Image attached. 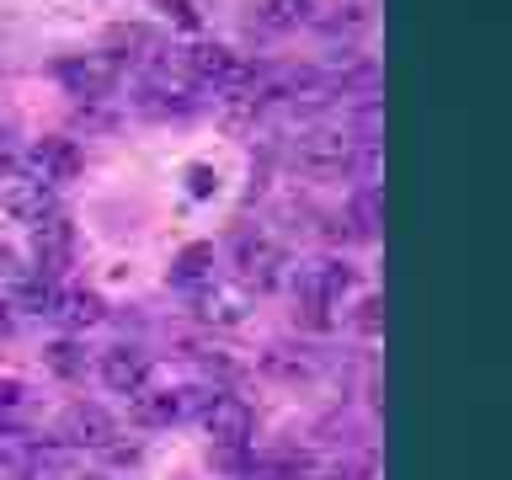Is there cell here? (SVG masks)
Listing matches in <instances>:
<instances>
[{
    "mask_svg": "<svg viewBox=\"0 0 512 480\" xmlns=\"http://www.w3.org/2000/svg\"><path fill=\"white\" fill-rule=\"evenodd\" d=\"M64 438H70V443H86V448H112V438H118V422H112L102 406H70V411H64Z\"/></svg>",
    "mask_w": 512,
    "mask_h": 480,
    "instance_id": "obj_6",
    "label": "cell"
},
{
    "mask_svg": "<svg viewBox=\"0 0 512 480\" xmlns=\"http://www.w3.org/2000/svg\"><path fill=\"white\" fill-rule=\"evenodd\" d=\"M352 224H358L363 240L379 230V198H374V192H358V198H352Z\"/></svg>",
    "mask_w": 512,
    "mask_h": 480,
    "instance_id": "obj_16",
    "label": "cell"
},
{
    "mask_svg": "<svg viewBox=\"0 0 512 480\" xmlns=\"http://www.w3.org/2000/svg\"><path fill=\"white\" fill-rule=\"evenodd\" d=\"M16 400H22V384H16V379H0V406H16Z\"/></svg>",
    "mask_w": 512,
    "mask_h": 480,
    "instance_id": "obj_21",
    "label": "cell"
},
{
    "mask_svg": "<svg viewBox=\"0 0 512 480\" xmlns=\"http://www.w3.org/2000/svg\"><path fill=\"white\" fill-rule=\"evenodd\" d=\"M358 331H363V336H379V331H384V299H379V294H368V299H363Z\"/></svg>",
    "mask_w": 512,
    "mask_h": 480,
    "instance_id": "obj_17",
    "label": "cell"
},
{
    "mask_svg": "<svg viewBox=\"0 0 512 480\" xmlns=\"http://www.w3.org/2000/svg\"><path fill=\"white\" fill-rule=\"evenodd\" d=\"M294 155L304 160V166H336V160L347 155V139H336V134H304L294 144Z\"/></svg>",
    "mask_w": 512,
    "mask_h": 480,
    "instance_id": "obj_12",
    "label": "cell"
},
{
    "mask_svg": "<svg viewBox=\"0 0 512 480\" xmlns=\"http://www.w3.org/2000/svg\"><path fill=\"white\" fill-rule=\"evenodd\" d=\"M262 374H272V379H310V358L304 352H288V347H267L262 352Z\"/></svg>",
    "mask_w": 512,
    "mask_h": 480,
    "instance_id": "obj_13",
    "label": "cell"
},
{
    "mask_svg": "<svg viewBox=\"0 0 512 480\" xmlns=\"http://www.w3.org/2000/svg\"><path fill=\"white\" fill-rule=\"evenodd\" d=\"M54 315H59L70 331H86V326H96L107 310H102V299H96V294H86V288H64V294L54 299Z\"/></svg>",
    "mask_w": 512,
    "mask_h": 480,
    "instance_id": "obj_9",
    "label": "cell"
},
{
    "mask_svg": "<svg viewBox=\"0 0 512 480\" xmlns=\"http://www.w3.org/2000/svg\"><path fill=\"white\" fill-rule=\"evenodd\" d=\"M43 363L54 368L59 379H80V374H86V352H80L75 342H54V347L43 352Z\"/></svg>",
    "mask_w": 512,
    "mask_h": 480,
    "instance_id": "obj_15",
    "label": "cell"
},
{
    "mask_svg": "<svg viewBox=\"0 0 512 480\" xmlns=\"http://www.w3.org/2000/svg\"><path fill=\"white\" fill-rule=\"evenodd\" d=\"M0 208L22 224H43V219H54V187L38 182V176H11L0 187Z\"/></svg>",
    "mask_w": 512,
    "mask_h": 480,
    "instance_id": "obj_3",
    "label": "cell"
},
{
    "mask_svg": "<svg viewBox=\"0 0 512 480\" xmlns=\"http://www.w3.org/2000/svg\"><path fill=\"white\" fill-rule=\"evenodd\" d=\"M219 470H246V448H214Z\"/></svg>",
    "mask_w": 512,
    "mask_h": 480,
    "instance_id": "obj_19",
    "label": "cell"
},
{
    "mask_svg": "<svg viewBox=\"0 0 512 480\" xmlns=\"http://www.w3.org/2000/svg\"><path fill=\"white\" fill-rule=\"evenodd\" d=\"M160 6H166V11H176V22H198V11H192V0H160Z\"/></svg>",
    "mask_w": 512,
    "mask_h": 480,
    "instance_id": "obj_20",
    "label": "cell"
},
{
    "mask_svg": "<svg viewBox=\"0 0 512 480\" xmlns=\"http://www.w3.org/2000/svg\"><path fill=\"white\" fill-rule=\"evenodd\" d=\"M70 246H75V230H70V219H43V224H32V256H38V272L43 278H54V272L70 262Z\"/></svg>",
    "mask_w": 512,
    "mask_h": 480,
    "instance_id": "obj_5",
    "label": "cell"
},
{
    "mask_svg": "<svg viewBox=\"0 0 512 480\" xmlns=\"http://www.w3.org/2000/svg\"><path fill=\"white\" fill-rule=\"evenodd\" d=\"M208 390H144L134 395V422L139 427H166V422H182V416L192 411V406H208Z\"/></svg>",
    "mask_w": 512,
    "mask_h": 480,
    "instance_id": "obj_2",
    "label": "cell"
},
{
    "mask_svg": "<svg viewBox=\"0 0 512 480\" xmlns=\"http://www.w3.org/2000/svg\"><path fill=\"white\" fill-rule=\"evenodd\" d=\"M11 267H16V256H11L6 246H0V272H11Z\"/></svg>",
    "mask_w": 512,
    "mask_h": 480,
    "instance_id": "obj_22",
    "label": "cell"
},
{
    "mask_svg": "<svg viewBox=\"0 0 512 480\" xmlns=\"http://www.w3.org/2000/svg\"><path fill=\"white\" fill-rule=\"evenodd\" d=\"M278 262H283L278 246H267V240H256V246H251V240H240V267H246V278H251L256 288H272V283H278Z\"/></svg>",
    "mask_w": 512,
    "mask_h": 480,
    "instance_id": "obj_10",
    "label": "cell"
},
{
    "mask_svg": "<svg viewBox=\"0 0 512 480\" xmlns=\"http://www.w3.org/2000/svg\"><path fill=\"white\" fill-rule=\"evenodd\" d=\"M246 480H278V475H246Z\"/></svg>",
    "mask_w": 512,
    "mask_h": 480,
    "instance_id": "obj_23",
    "label": "cell"
},
{
    "mask_svg": "<svg viewBox=\"0 0 512 480\" xmlns=\"http://www.w3.org/2000/svg\"><path fill=\"white\" fill-rule=\"evenodd\" d=\"M214 272V246H187L176 256V283H203Z\"/></svg>",
    "mask_w": 512,
    "mask_h": 480,
    "instance_id": "obj_14",
    "label": "cell"
},
{
    "mask_svg": "<svg viewBox=\"0 0 512 480\" xmlns=\"http://www.w3.org/2000/svg\"><path fill=\"white\" fill-rule=\"evenodd\" d=\"M102 384L112 395H139L144 384H150V358L134 347H112L102 352Z\"/></svg>",
    "mask_w": 512,
    "mask_h": 480,
    "instance_id": "obj_4",
    "label": "cell"
},
{
    "mask_svg": "<svg viewBox=\"0 0 512 480\" xmlns=\"http://www.w3.org/2000/svg\"><path fill=\"white\" fill-rule=\"evenodd\" d=\"M272 16H267V22L272 27H294L299 22V16H304V0H272V6H267Z\"/></svg>",
    "mask_w": 512,
    "mask_h": 480,
    "instance_id": "obj_18",
    "label": "cell"
},
{
    "mask_svg": "<svg viewBox=\"0 0 512 480\" xmlns=\"http://www.w3.org/2000/svg\"><path fill=\"white\" fill-rule=\"evenodd\" d=\"M187 70L203 75V80H219V86H235V80L246 75V64H240L230 48L208 43V48H192V54H187Z\"/></svg>",
    "mask_w": 512,
    "mask_h": 480,
    "instance_id": "obj_8",
    "label": "cell"
},
{
    "mask_svg": "<svg viewBox=\"0 0 512 480\" xmlns=\"http://www.w3.org/2000/svg\"><path fill=\"white\" fill-rule=\"evenodd\" d=\"M251 427H256V416H251V406L240 395H219L214 390V400L203 406V432L214 438V448H246Z\"/></svg>",
    "mask_w": 512,
    "mask_h": 480,
    "instance_id": "obj_1",
    "label": "cell"
},
{
    "mask_svg": "<svg viewBox=\"0 0 512 480\" xmlns=\"http://www.w3.org/2000/svg\"><path fill=\"white\" fill-rule=\"evenodd\" d=\"M32 166H38V182H75V171H80V150L70 139H43V144H32Z\"/></svg>",
    "mask_w": 512,
    "mask_h": 480,
    "instance_id": "obj_7",
    "label": "cell"
},
{
    "mask_svg": "<svg viewBox=\"0 0 512 480\" xmlns=\"http://www.w3.org/2000/svg\"><path fill=\"white\" fill-rule=\"evenodd\" d=\"M86 480H96V475H86Z\"/></svg>",
    "mask_w": 512,
    "mask_h": 480,
    "instance_id": "obj_24",
    "label": "cell"
},
{
    "mask_svg": "<svg viewBox=\"0 0 512 480\" xmlns=\"http://www.w3.org/2000/svg\"><path fill=\"white\" fill-rule=\"evenodd\" d=\"M59 75L70 80L80 96H102L112 86V64L107 59H80V64H59Z\"/></svg>",
    "mask_w": 512,
    "mask_h": 480,
    "instance_id": "obj_11",
    "label": "cell"
}]
</instances>
